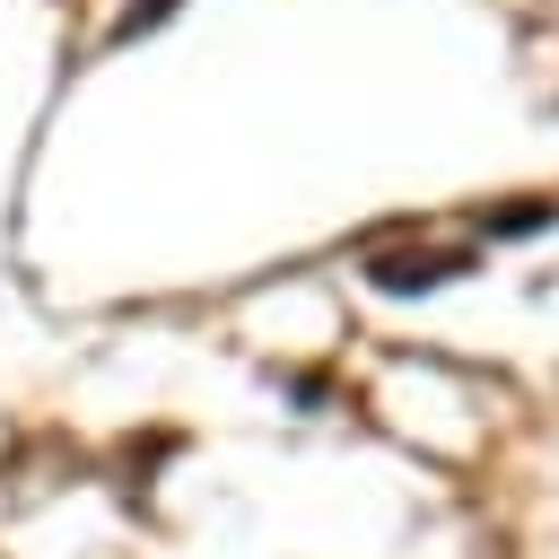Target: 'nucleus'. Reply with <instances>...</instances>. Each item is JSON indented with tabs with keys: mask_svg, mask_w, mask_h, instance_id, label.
<instances>
[{
	"mask_svg": "<svg viewBox=\"0 0 559 559\" xmlns=\"http://www.w3.org/2000/svg\"><path fill=\"white\" fill-rule=\"evenodd\" d=\"M445 271H454L445 253H419V262H411V253H376V288H428V280H445Z\"/></svg>",
	"mask_w": 559,
	"mask_h": 559,
	"instance_id": "obj_1",
	"label": "nucleus"
}]
</instances>
